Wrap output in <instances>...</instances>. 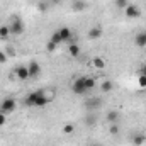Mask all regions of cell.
<instances>
[{
    "label": "cell",
    "mask_w": 146,
    "mask_h": 146,
    "mask_svg": "<svg viewBox=\"0 0 146 146\" xmlns=\"http://www.w3.org/2000/svg\"><path fill=\"white\" fill-rule=\"evenodd\" d=\"M97 82L94 76H87V75H82V76H76L72 83V92L75 95H87L88 92H92L95 88Z\"/></svg>",
    "instance_id": "6da1fadb"
},
{
    "label": "cell",
    "mask_w": 146,
    "mask_h": 146,
    "mask_svg": "<svg viewBox=\"0 0 146 146\" xmlns=\"http://www.w3.org/2000/svg\"><path fill=\"white\" fill-rule=\"evenodd\" d=\"M24 104L29 107H44L49 104V97L46 95L44 90H34V92H29L26 95Z\"/></svg>",
    "instance_id": "7a4b0ae2"
},
{
    "label": "cell",
    "mask_w": 146,
    "mask_h": 146,
    "mask_svg": "<svg viewBox=\"0 0 146 146\" xmlns=\"http://www.w3.org/2000/svg\"><path fill=\"white\" fill-rule=\"evenodd\" d=\"M9 29H10V34L12 36H21L26 31V24H24V21L19 15H12L10 24H9Z\"/></svg>",
    "instance_id": "3957f363"
},
{
    "label": "cell",
    "mask_w": 146,
    "mask_h": 146,
    "mask_svg": "<svg viewBox=\"0 0 146 146\" xmlns=\"http://www.w3.org/2000/svg\"><path fill=\"white\" fill-rule=\"evenodd\" d=\"M15 107H17V102H15V99H12V97H5V99L2 100V104H0V110H2L3 114L14 112Z\"/></svg>",
    "instance_id": "277c9868"
},
{
    "label": "cell",
    "mask_w": 146,
    "mask_h": 146,
    "mask_svg": "<svg viewBox=\"0 0 146 146\" xmlns=\"http://www.w3.org/2000/svg\"><path fill=\"white\" fill-rule=\"evenodd\" d=\"M124 14H126L127 19H139V17L143 15L141 9H139L138 5H134V3H129V5L124 9Z\"/></svg>",
    "instance_id": "5b68a950"
},
{
    "label": "cell",
    "mask_w": 146,
    "mask_h": 146,
    "mask_svg": "<svg viewBox=\"0 0 146 146\" xmlns=\"http://www.w3.org/2000/svg\"><path fill=\"white\" fill-rule=\"evenodd\" d=\"M58 33H60V36H61V39H63V44H65V42H66V44L75 42V41H73V39H75V34H73V31L70 29V27L63 26V27L58 29Z\"/></svg>",
    "instance_id": "8992f818"
},
{
    "label": "cell",
    "mask_w": 146,
    "mask_h": 146,
    "mask_svg": "<svg viewBox=\"0 0 146 146\" xmlns=\"http://www.w3.org/2000/svg\"><path fill=\"white\" fill-rule=\"evenodd\" d=\"M27 70H29V78H37L39 75H41V65L37 63L36 60H31L29 63H27Z\"/></svg>",
    "instance_id": "52a82bcc"
},
{
    "label": "cell",
    "mask_w": 146,
    "mask_h": 146,
    "mask_svg": "<svg viewBox=\"0 0 146 146\" xmlns=\"http://www.w3.org/2000/svg\"><path fill=\"white\" fill-rule=\"evenodd\" d=\"M83 106H85V109L88 110V112H94V110H97V109L102 107V100L97 99V97H94V99H88Z\"/></svg>",
    "instance_id": "ba28073f"
},
{
    "label": "cell",
    "mask_w": 146,
    "mask_h": 146,
    "mask_svg": "<svg viewBox=\"0 0 146 146\" xmlns=\"http://www.w3.org/2000/svg\"><path fill=\"white\" fill-rule=\"evenodd\" d=\"M15 76H17L19 80H27V78H29V70H27V66L19 65V66L15 68Z\"/></svg>",
    "instance_id": "9c48e42d"
},
{
    "label": "cell",
    "mask_w": 146,
    "mask_h": 146,
    "mask_svg": "<svg viewBox=\"0 0 146 146\" xmlns=\"http://www.w3.org/2000/svg\"><path fill=\"white\" fill-rule=\"evenodd\" d=\"M102 34H104V31H102V27H92L88 33H87V36H88V39H100L102 37Z\"/></svg>",
    "instance_id": "30bf717a"
},
{
    "label": "cell",
    "mask_w": 146,
    "mask_h": 146,
    "mask_svg": "<svg viewBox=\"0 0 146 146\" xmlns=\"http://www.w3.org/2000/svg\"><path fill=\"white\" fill-rule=\"evenodd\" d=\"M134 42L138 48H146V33H138L134 37Z\"/></svg>",
    "instance_id": "8fae6325"
},
{
    "label": "cell",
    "mask_w": 146,
    "mask_h": 146,
    "mask_svg": "<svg viewBox=\"0 0 146 146\" xmlns=\"http://www.w3.org/2000/svg\"><path fill=\"white\" fill-rule=\"evenodd\" d=\"M68 53H70L72 58H78L80 53H82V49H80V46H78L76 42H72V44L68 46Z\"/></svg>",
    "instance_id": "7c38bea8"
},
{
    "label": "cell",
    "mask_w": 146,
    "mask_h": 146,
    "mask_svg": "<svg viewBox=\"0 0 146 146\" xmlns=\"http://www.w3.org/2000/svg\"><path fill=\"white\" fill-rule=\"evenodd\" d=\"M146 143V134H143V133H138V134H134L133 136V145L134 146H141Z\"/></svg>",
    "instance_id": "4fadbf2b"
},
{
    "label": "cell",
    "mask_w": 146,
    "mask_h": 146,
    "mask_svg": "<svg viewBox=\"0 0 146 146\" xmlns=\"http://www.w3.org/2000/svg\"><path fill=\"white\" fill-rule=\"evenodd\" d=\"M83 122H85L88 127H94V126H95V122H97V115H95L94 112H90V114H87V115H85Z\"/></svg>",
    "instance_id": "5bb4252c"
},
{
    "label": "cell",
    "mask_w": 146,
    "mask_h": 146,
    "mask_svg": "<svg viewBox=\"0 0 146 146\" xmlns=\"http://www.w3.org/2000/svg\"><path fill=\"white\" fill-rule=\"evenodd\" d=\"M106 119H107L109 124H115V122L119 121V112H117V110H109L107 115H106Z\"/></svg>",
    "instance_id": "9a60e30c"
},
{
    "label": "cell",
    "mask_w": 146,
    "mask_h": 146,
    "mask_svg": "<svg viewBox=\"0 0 146 146\" xmlns=\"http://www.w3.org/2000/svg\"><path fill=\"white\" fill-rule=\"evenodd\" d=\"M112 88H114V83L110 80H106V82L100 83V92H104V94H109Z\"/></svg>",
    "instance_id": "2e32d148"
},
{
    "label": "cell",
    "mask_w": 146,
    "mask_h": 146,
    "mask_svg": "<svg viewBox=\"0 0 146 146\" xmlns=\"http://www.w3.org/2000/svg\"><path fill=\"white\" fill-rule=\"evenodd\" d=\"M92 65H94L97 70H102V68L106 66V60H104V58H100V56H97V58H94V60H92Z\"/></svg>",
    "instance_id": "e0dca14e"
},
{
    "label": "cell",
    "mask_w": 146,
    "mask_h": 146,
    "mask_svg": "<svg viewBox=\"0 0 146 146\" xmlns=\"http://www.w3.org/2000/svg\"><path fill=\"white\" fill-rule=\"evenodd\" d=\"M49 41H53V42H54L56 46H60V44H63V39H61V36H60V33H58V29H56V31H54V33L51 34V39H49Z\"/></svg>",
    "instance_id": "ac0fdd59"
},
{
    "label": "cell",
    "mask_w": 146,
    "mask_h": 146,
    "mask_svg": "<svg viewBox=\"0 0 146 146\" xmlns=\"http://www.w3.org/2000/svg\"><path fill=\"white\" fill-rule=\"evenodd\" d=\"M9 36H10L9 26H0V39H7Z\"/></svg>",
    "instance_id": "d6986e66"
},
{
    "label": "cell",
    "mask_w": 146,
    "mask_h": 146,
    "mask_svg": "<svg viewBox=\"0 0 146 146\" xmlns=\"http://www.w3.org/2000/svg\"><path fill=\"white\" fill-rule=\"evenodd\" d=\"M114 5L117 7V9H121V10H124L127 5H129V0H114Z\"/></svg>",
    "instance_id": "ffe728a7"
},
{
    "label": "cell",
    "mask_w": 146,
    "mask_h": 146,
    "mask_svg": "<svg viewBox=\"0 0 146 146\" xmlns=\"http://www.w3.org/2000/svg\"><path fill=\"white\" fill-rule=\"evenodd\" d=\"M63 133H65V134H73V133H75V126L70 124V122L65 124V126H63Z\"/></svg>",
    "instance_id": "44dd1931"
},
{
    "label": "cell",
    "mask_w": 146,
    "mask_h": 146,
    "mask_svg": "<svg viewBox=\"0 0 146 146\" xmlns=\"http://www.w3.org/2000/svg\"><path fill=\"white\" fill-rule=\"evenodd\" d=\"M109 133L112 136H115V134H119V124L115 122V124H110L109 126Z\"/></svg>",
    "instance_id": "7402d4cb"
},
{
    "label": "cell",
    "mask_w": 146,
    "mask_h": 146,
    "mask_svg": "<svg viewBox=\"0 0 146 146\" xmlns=\"http://www.w3.org/2000/svg\"><path fill=\"white\" fill-rule=\"evenodd\" d=\"M85 5H87V3H83V2H78V0H75V3H73L72 7H73V10H83V9H85Z\"/></svg>",
    "instance_id": "603a6c76"
},
{
    "label": "cell",
    "mask_w": 146,
    "mask_h": 146,
    "mask_svg": "<svg viewBox=\"0 0 146 146\" xmlns=\"http://www.w3.org/2000/svg\"><path fill=\"white\" fill-rule=\"evenodd\" d=\"M138 85L141 88H146V76L145 75H138Z\"/></svg>",
    "instance_id": "cb8c5ba5"
},
{
    "label": "cell",
    "mask_w": 146,
    "mask_h": 146,
    "mask_svg": "<svg viewBox=\"0 0 146 146\" xmlns=\"http://www.w3.org/2000/svg\"><path fill=\"white\" fill-rule=\"evenodd\" d=\"M56 48H58V46H56V44H54L53 41H48V42H46V49H48L49 53H53V51H54Z\"/></svg>",
    "instance_id": "d4e9b609"
},
{
    "label": "cell",
    "mask_w": 146,
    "mask_h": 146,
    "mask_svg": "<svg viewBox=\"0 0 146 146\" xmlns=\"http://www.w3.org/2000/svg\"><path fill=\"white\" fill-rule=\"evenodd\" d=\"M7 58H9V56H7V53L0 49V65H3V63L7 61Z\"/></svg>",
    "instance_id": "484cf974"
},
{
    "label": "cell",
    "mask_w": 146,
    "mask_h": 146,
    "mask_svg": "<svg viewBox=\"0 0 146 146\" xmlns=\"http://www.w3.org/2000/svg\"><path fill=\"white\" fill-rule=\"evenodd\" d=\"M5 122H7V114H3V112L0 110V127L5 126Z\"/></svg>",
    "instance_id": "4316f807"
},
{
    "label": "cell",
    "mask_w": 146,
    "mask_h": 146,
    "mask_svg": "<svg viewBox=\"0 0 146 146\" xmlns=\"http://www.w3.org/2000/svg\"><path fill=\"white\" fill-rule=\"evenodd\" d=\"M138 75H145V76H146V65H143V66L139 68V72H138Z\"/></svg>",
    "instance_id": "83f0119b"
},
{
    "label": "cell",
    "mask_w": 146,
    "mask_h": 146,
    "mask_svg": "<svg viewBox=\"0 0 146 146\" xmlns=\"http://www.w3.org/2000/svg\"><path fill=\"white\" fill-rule=\"evenodd\" d=\"M7 53H9V54H15V51H14V48H9V49H7ZM9 54H7V56H9Z\"/></svg>",
    "instance_id": "f1b7e54d"
},
{
    "label": "cell",
    "mask_w": 146,
    "mask_h": 146,
    "mask_svg": "<svg viewBox=\"0 0 146 146\" xmlns=\"http://www.w3.org/2000/svg\"><path fill=\"white\" fill-rule=\"evenodd\" d=\"M88 146H104V145H102V143H90Z\"/></svg>",
    "instance_id": "f546056e"
},
{
    "label": "cell",
    "mask_w": 146,
    "mask_h": 146,
    "mask_svg": "<svg viewBox=\"0 0 146 146\" xmlns=\"http://www.w3.org/2000/svg\"><path fill=\"white\" fill-rule=\"evenodd\" d=\"M78 2H83V3H87V2H88V0H78Z\"/></svg>",
    "instance_id": "4dcf8cb0"
}]
</instances>
